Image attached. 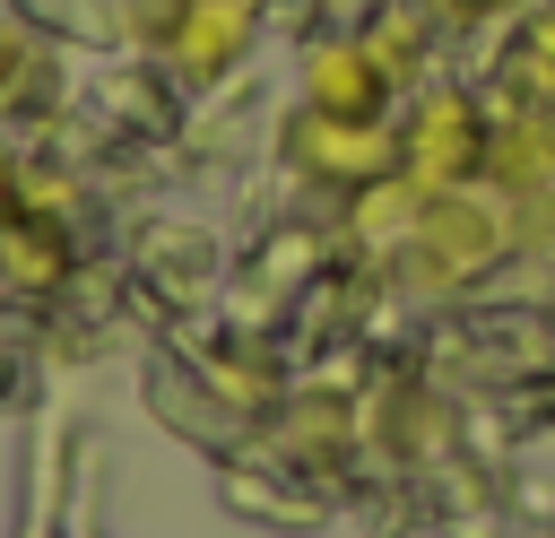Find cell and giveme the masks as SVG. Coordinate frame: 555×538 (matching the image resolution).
Returning <instances> with one entry per match:
<instances>
[{
	"label": "cell",
	"instance_id": "cell-2",
	"mask_svg": "<svg viewBox=\"0 0 555 538\" xmlns=\"http://www.w3.org/2000/svg\"><path fill=\"white\" fill-rule=\"evenodd\" d=\"M286 165L356 200L364 182L399 174V130H382V121H330V113H312V104H304V113L286 121Z\"/></svg>",
	"mask_w": 555,
	"mask_h": 538
},
{
	"label": "cell",
	"instance_id": "cell-7",
	"mask_svg": "<svg viewBox=\"0 0 555 538\" xmlns=\"http://www.w3.org/2000/svg\"><path fill=\"white\" fill-rule=\"evenodd\" d=\"M486 174L503 191H555V113H512L486 139Z\"/></svg>",
	"mask_w": 555,
	"mask_h": 538
},
{
	"label": "cell",
	"instance_id": "cell-11",
	"mask_svg": "<svg viewBox=\"0 0 555 538\" xmlns=\"http://www.w3.org/2000/svg\"><path fill=\"white\" fill-rule=\"evenodd\" d=\"M17 78H26V35H17V26H0V95H9Z\"/></svg>",
	"mask_w": 555,
	"mask_h": 538
},
{
	"label": "cell",
	"instance_id": "cell-10",
	"mask_svg": "<svg viewBox=\"0 0 555 538\" xmlns=\"http://www.w3.org/2000/svg\"><path fill=\"white\" fill-rule=\"evenodd\" d=\"M512 43H520V52H538V61L555 69V0H538V9H520V26H512Z\"/></svg>",
	"mask_w": 555,
	"mask_h": 538
},
{
	"label": "cell",
	"instance_id": "cell-8",
	"mask_svg": "<svg viewBox=\"0 0 555 538\" xmlns=\"http://www.w3.org/2000/svg\"><path fill=\"white\" fill-rule=\"evenodd\" d=\"M364 43H373V61L408 87V78H425V61H434V9H416V0H382L373 26H364Z\"/></svg>",
	"mask_w": 555,
	"mask_h": 538
},
{
	"label": "cell",
	"instance_id": "cell-3",
	"mask_svg": "<svg viewBox=\"0 0 555 538\" xmlns=\"http://www.w3.org/2000/svg\"><path fill=\"white\" fill-rule=\"evenodd\" d=\"M408 252H416V269L425 278H477L494 252H503V217L477 200V191H425V208H416V226H408Z\"/></svg>",
	"mask_w": 555,
	"mask_h": 538
},
{
	"label": "cell",
	"instance_id": "cell-4",
	"mask_svg": "<svg viewBox=\"0 0 555 538\" xmlns=\"http://www.w3.org/2000/svg\"><path fill=\"white\" fill-rule=\"evenodd\" d=\"M390 95H399V78L373 61L364 35H330V43L304 52V104L312 113H330V121H382Z\"/></svg>",
	"mask_w": 555,
	"mask_h": 538
},
{
	"label": "cell",
	"instance_id": "cell-9",
	"mask_svg": "<svg viewBox=\"0 0 555 538\" xmlns=\"http://www.w3.org/2000/svg\"><path fill=\"white\" fill-rule=\"evenodd\" d=\"M173 26H182V0H130V9H121V35L147 43V52H165Z\"/></svg>",
	"mask_w": 555,
	"mask_h": 538
},
{
	"label": "cell",
	"instance_id": "cell-6",
	"mask_svg": "<svg viewBox=\"0 0 555 538\" xmlns=\"http://www.w3.org/2000/svg\"><path fill=\"white\" fill-rule=\"evenodd\" d=\"M0 278L26 286V295H43V286L69 278V234H61L52 208H17V217L0 226Z\"/></svg>",
	"mask_w": 555,
	"mask_h": 538
},
{
	"label": "cell",
	"instance_id": "cell-1",
	"mask_svg": "<svg viewBox=\"0 0 555 538\" xmlns=\"http://www.w3.org/2000/svg\"><path fill=\"white\" fill-rule=\"evenodd\" d=\"M486 139H494V121L468 87H425L416 113L399 121V174L425 191H460L486 174Z\"/></svg>",
	"mask_w": 555,
	"mask_h": 538
},
{
	"label": "cell",
	"instance_id": "cell-12",
	"mask_svg": "<svg viewBox=\"0 0 555 538\" xmlns=\"http://www.w3.org/2000/svg\"><path fill=\"white\" fill-rule=\"evenodd\" d=\"M17 217V156H0V226Z\"/></svg>",
	"mask_w": 555,
	"mask_h": 538
},
{
	"label": "cell",
	"instance_id": "cell-5",
	"mask_svg": "<svg viewBox=\"0 0 555 538\" xmlns=\"http://www.w3.org/2000/svg\"><path fill=\"white\" fill-rule=\"evenodd\" d=\"M251 26H260V0H182V26L165 43V69L182 87H217L251 52Z\"/></svg>",
	"mask_w": 555,
	"mask_h": 538
},
{
	"label": "cell",
	"instance_id": "cell-13",
	"mask_svg": "<svg viewBox=\"0 0 555 538\" xmlns=\"http://www.w3.org/2000/svg\"><path fill=\"white\" fill-rule=\"evenodd\" d=\"M451 17H486V9H520V0H442Z\"/></svg>",
	"mask_w": 555,
	"mask_h": 538
}]
</instances>
